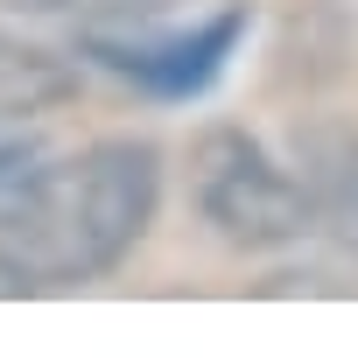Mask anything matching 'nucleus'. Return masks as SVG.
<instances>
[{
    "label": "nucleus",
    "mask_w": 358,
    "mask_h": 358,
    "mask_svg": "<svg viewBox=\"0 0 358 358\" xmlns=\"http://www.w3.org/2000/svg\"><path fill=\"white\" fill-rule=\"evenodd\" d=\"M64 99H78V64L0 29V127H22V120H36Z\"/></svg>",
    "instance_id": "nucleus-5"
},
{
    "label": "nucleus",
    "mask_w": 358,
    "mask_h": 358,
    "mask_svg": "<svg viewBox=\"0 0 358 358\" xmlns=\"http://www.w3.org/2000/svg\"><path fill=\"white\" fill-rule=\"evenodd\" d=\"M8 15H36V22H141L162 15L176 0H0Z\"/></svg>",
    "instance_id": "nucleus-6"
},
{
    "label": "nucleus",
    "mask_w": 358,
    "mask_h": 358,
    "mask_svg": "<svg viewBox=\"0 0 358 358\" xmlns=\"http://www.w3.org/2000/svg\"><path fill=\"white\" fill-rule=\"evenodd\" d=\"M246 29H253V15H246V8H225L218 22H204V29H190V36H155V43H134V36H85V57L106 64L113 78L155 92V99H190V92H204V85L225 71V57L239 50Z\"/></svg>",
    "instance_id": "nucleus-3"
},
{
    "label": "nucleus",
    "mask_w": 358,
    "mask_h": 358,
    "mask_svg": "<svg viewBox=\"0 0 358 358\" xmlns=\"http://www.w3.org/2000/svg\"><path fill=\"white\" fill-rule=\"evenodd\" d=\"M162 211L155 141H92L57 162H29L0 183V274L15 295H57L113 274Z\"/></svg>",
    "instance_id": "nucleus-1"
},
{
    "label": "nucleus",
    "mask_w": 358,
    "mask_h": 358,
    "mask_svg": "<svg viewBox=\"0 0 358 358\" xmlns=\"http://www.w3.org/2000/svg\"><path fill=\"white\" fill-rule=\"evenodd\" d=\"M295 176L309 190L316 232L358 246V127H309L295 141Z\"/></svg>",
    "instance_id": "nucleus-4"
},
{
    "label": "nucleus",
    "mask_w": 358,
    "mask_h": 358,
    "mask_svg": "<svg viewBox=\"0 0 358 358\" xmlns=\"http://www.w3.org/2000/svg\"><path fill=\"white\" fill-rule=\"evenodd\" d=\"M0 295H15V281H8V274H0Z\"/></svg>",
    "instance_id": "nucleus-7"
},
{
    "label": "nucleus",
    "mask_w": 358,
    "mask_h": 358,
    "mask_svg": "<svg viewBox=\"0 0 358 358\" xmlns=\"http://www.w3.org/2000/svg\"><path fill=\"white\" fill-rule=\"evenodd\" d=\"M190 197H197L204 225L225 246H239V253H274V246H295L302 232H316L302 176L281 169L239 127H204L197 134V148H190Z\"/></svg>",
    "instance_id": "nucleus-2"
}]
</instances>
